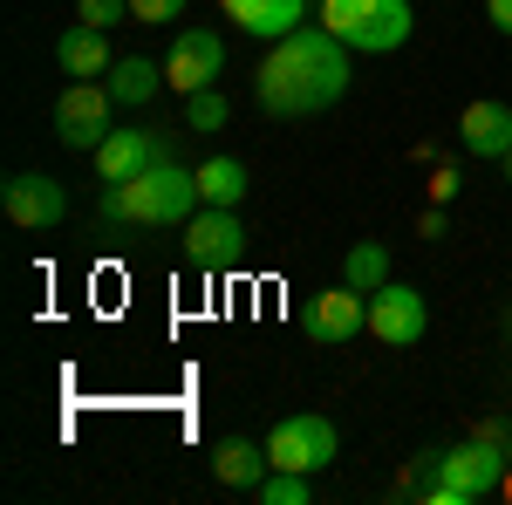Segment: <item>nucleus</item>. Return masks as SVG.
<instances>
[{
  "instance_id": "5",
  "label": "nucleus",
  "mask_w": 512,
  "mask_h": 505,
  "mask_svg": "<svg viewBox=\"0 0 512 505\" xmlns=\"http://www.w3.org/2000/svg\"><path fill=\"white\" fill-rule=\"evenodd\" d=\"M335 451H342V437H335V424H328L321 410H294V417H280V424L267 430L274 471H308V478H315L321 465H335Z\"/></svg>"
},
{
  "instance_id": "13",
  "label": "nucleus",
  "mask_w": 512,
  "mask_h": 505,
  "mask_svg": "<svg viewBox=\"0 0 512 505\" xmlns=\"http://www.w3.org/2000/svg\"><path fill=\"white\" fill-rule=\"evenodd\" d=\"M219 7H226V21L239 35L253 41H280L294 28H308V0H219Z\"/></svg>"
},
{
  "instance_id": "11",
  "label": "nucleus",
  "mask_w": 512,
  "mask_h": 505,
  "mask_svg": "<svg viewBox=\"0 0 512 505\" xmlns=\"http://www.w3.org/2000/svg\"><path fill=\"white\" fill-rule=\"evenodd\" d=\"M0 205H7V219H14L21 233H48V226H62L69 192H62L48 171H14V178L0 185Z\"/></svg>"
},
{
  "instance_id": "25",
  "label": "nucleus",
  "mask_w": 512,
  "mask_h": 505,
  "mask_svg": "<svg viewBox=\"0 0 512 505\" xmlns=\"http://www.w3.org/2000/svg\"><path fill=\"white\" fill-rule=\"evenodd\" d=\"M431 198H437V205H444V198H458V171H437V178H431Z\"/></svg>"
},
{
  "instance_id": "2",
  "label": "nucleus",
  "mask_w": 512,
  "mask_h": 505,
  "mask_svg": "<svg viewBox=\"0 0 512 505\" xmlns=\"http://www.w3.org/2000/svg\"><path fill=\"white\" fill-rule=\"evenodd\" d=\"M198 205V171H185L178 157H158L151 171L123 178V185H103V219L110 226H185Z\"/></svg>"
},
{
  "instance_id": "26",
  "label": "nucleus",
  "mask_w": 512,
  "mask_h": 505,
  "mask_svg": "<svg viewBox=\"0 0 512 505\" xmlns=\"http://www.w3.org/2000/svg\"><path fill=\"white\" fill-rule=\"evenodd\" d=\"M499 492H506V499H512V458H506V478H499Z\"/></svg>"
},
{
  "instance_id": "16",
  "label": "nucleus",
  "mask_w": 512,
  "mask_h": 505,
  "mask_svg": "<svg viewBox=\"0 0 512 505\" xmlns=\"http://www.w3.org/2000/svg\"><path fill=\"white\" fill-rule=\"evenodd\" d=\"M267 471H274V458H267V444H253V437H219V444H212V478L233 485V492H253Z\"/></svg>"
},
{
  "instance_id": "3",
  "label": "nucleus",
  "mask_w": 512,
  "mask_h": 505,
  "mask_svg": "<svg viewBox=\"0 0 512 505\" xmlns=\"http://www.w3.org/2000/svg\"><path fill=\"white\" fill-rule=\"evenodd\" d=\"M410 0H321V28L355 55H390L410 41Z\"/></svg>"
},
{
  "instance_id": "6",
  "label": "nucleus",
  "mask_w": 512,
  "mask_h": 505,
  "mask_svg": "<svg viewBox=\"0 0 512 505\" xmlns=\"http://www.w3.org/2000/svg\"><path fill=\"white\" fill-rule=\"evenodd\" d=\"M185 260L198 273H233L246 260V226H239L233 205H205L185 219Z\"/></svg>"
},
{
  "instance_id": "8",
  "label": "nucleus",
  "mask_w": 512,
  "mask_h": 505,
  "mask_svg": "<svg viewBox=\"0 0 512 505\" xmlns=\"http://www.w3.org/2000/svg\"><path fill=\"white\" fill-rule=\"evenodd\" d=\"M424 328H431V308H424V294H417V287L383 280V287L369 294V335H376L383 349H417V342H424Z\"/></svg>"
},
{
  "instance_id": "15",
  "label": "nucleus",
  "mask_w": 512,
  "mask_h": 505,
  "mask_svg": "<svg viewBox=\"0 0 512 505\" xmlns=\"http://www.w3.org/2000/svg\"><path fill=\"white\" fill-rule=\"evenodd\" d=\"M458 144H465L472 157H506L512 151V110H506V103H492V96L465 103V117H458Z\"/></svg>"
},
{
  "instance_id": "27",
  "label": "nucleus",
  "mask_w": 512,
  "mask_h": 505,
  "mask_svg": "<svg viewBox=\"0 0 512 505\" xmlns=\"http://www.w3.org/2000/svg\"><path fill=\"white\" fill-rule=\"evenodd\" d=\"M499 164H506V185H512V151H506V157H499Z\"/></svg>"
},
{
  "instance_id": "23",
  "label": "nucleus",
  "mask_w": 512,
  "mask_h": 505,
  "mask_svg": "<svg viewBox=\"0 0 512 505\" xmlns=\"http://www.w3.org/2000/svg\"><path fill=\"white\" fill-rule=\"evenodd\" d=\"M178 14H185V0H130V21H144V28H164Z\"/></svg>"
},
{
  "instance_id": "7",
  "label": "nucleus",
  "mask_w": 512,
  "mask_h": 505,
  "mask_svg": "<svg viewBox=\"0 0 512 505\" xmlns=\"http://www.w3.org/2000/svg\"><path fill=\"white\" fill-rule=\"evenodd\" d=\"M110 82H69L62 96H55V137L69 144V151H96L103 137H110Z\"/></svg>"
},
{
  "instance_id": "22",
  "label": "nucleus",
  "mask_w": 512,
  "mask_h": 505,
  "mask_svg": "<svg viewBox=\"0 0 512 505\" xmlns=\"http://www.w3.org/2000/svg\"><path fill=\"white\" fill-rule=\"evenodd\" d=\"M76 21H89V28H117V21H130V0H76Z\"/></svg>"
},
{
  "instance_id": "14",
  "label": "nucleus",
  "mask_w": 512,
  "mask_h": 505,
  "mask_svg": "<svg viewBox=\"0 0 512 505\" xmlns=\"http://www.w3.org/2000/svg\"><path fill=\"white\" fill-rule=\"evenodd\" d=\"M55 62H62V76H69V82H103L110 69H117V55H110V28L76 21L69 35L55 41Z\"/></svg>"
},
{
  "instance_id": "4",
  "label": "nucleus",
  "mask_w": 512,
  "mask_h": 505,
  "mask_svg": "<svg viewBox=\"0 0 512 505\" xmlns=\"http://www.w3.org/2000/svg\"><path fill=\"white\" fill-rule=\"evenodd\" d=\"M506 478V451L492 437H472V444H451V451H431V485H424V505H472L485 492H499Z\"/></svg>"
},
{
  "instance_id": "20",
  "label": "nucleus",
  "mask_w": 512,
  "mask_h": 505,
  "mask_svg": "<svg viewBox=\"0 0 512 505\" xmlns=\"http://www.w3.org/2000/svg\"><path fill=\"white\" fill-rule=\"evenodd\" d=\"M253 492H260V505H308L315 499V478L308 471H267Z\"/></svg>"
},
{
  "instance_id": "18",
  "label": "nucleus",
  "mask_w": 512,
  "mask_h": 505,
  "mask_svg": "<svg viewBox=\"0 0 512 505\" xmlns=\"http://www.w3.org/2000/svg\"><path fill=\"white\" fill-rule=\"evenodd\" d=\"M103 82H110V96H117V103H151L158 89H171V82H164V62L151 69V55H123Z\"/></svg>"
},
{
  "instance_id": "1",
  "label": "nucleus",
  "mask_w": 512,
  "mask_h": 505,
  "mask_svg": "<svg viewBox=\"0 0 512 505\" xmlns=\"http://www.w3.org/2000/svg\"><path fill=\"white\" fill-rule=\"evenodd\" d=\"M349 55L342 41L328 35V28H294V35H280L267 48V62H260V76H253V103L267 110V117H321V110H335L342 103V89H349Z\"/></svg>"
},
{
  "instance_id": "21",
  "label": "nucleus",
  "mask_w": 512,
  "mask_h": 505,
  "mask_svg": "<svg viewBox=\"0 0 512 505\" xmlns=\"http://www.w3.org/2000/svg\"><path fill=\"white\" fill-rule=\"evenodd\" d=\"M185 130H226V96H219V89L185 96Z\"/></svg>"
},
{
  "instance_id": "17",
  "label": "nucleus",
  "mask_w": 512,
  "mask_h": 505,
  "mask_svg": "<svg viewBox=\"0 0 512 505\" xmlns=\"http://www.w3.org/2000/svg\"><path fill=\"white\" fill-rule=\"evenodd\" d=\"M246 192H253V171H246L239 157H205V164H198V198H205V205H239Z\"/></svg>"
},
{
  "instance_id": "19",
  "label": "nucleus",
  "mask_w": 512,
  "mask_h": 505,
  "mask_svg": "<svg viewBox=\"0 0 512 505\" xmlns=\"http://www.w3.org/2000/svg\"><path fill=\"white\" fill-rule=\"evenodd\" d=\"M342 280L362 287V294H376L383 280H390V246H376V239H355L349 260H342Z\"/></svg>"
},
{
  "instance_id": "24",
  "label": "nucleus",
  "mask_w": 512,
  "mask_h": 505,
  "mask_svg": "<svg viewBox=\"0 0 512 505\" xmlns=\"http://www.w3.org/2000/svg\"><path fill=\"white\" fill-rule=\"evenodd\" d=\"M485 21H492L499 35H512V0H485Z\"/></svg>"
},
{
  "instance_id": "12",
  "label": "nucleus",
  "mask_w": 512,
  "mask_h": 505,
  "mask_svg": "<svg viewBox=\"0 0 512 505\" xmlns=\"http://www.w3.org/2000/svg\"><path fill=\"white\" fill-rule=\"evenodd\" d=\"M89 157H96V178H103V185H123V178H137V171H151L164 157V144L151 130H110Z\"/></svg>"
},
{
  "instance_id": "10",
  "label": "nucleus",
  "mask_w": 512,
  "mask_h": 505,
  "mask_svg": "<svg viewBox=\"0 0 512 505\" xmlns=\"http://www.w3.org/2000/svg\"><path fill=\"white\" fill-rule=\"evenodd\" d=\"M226 69V41L212 35V28H178L171 35V55H164V82L178 89V96H198V89H212Z\"/></svg>"
},
{
  "instance_id": "9",
  "label": "nucleus",
  "mask_w": 512,
  "mask_h": 505,
  "mask_svg": "<svg viewBox=\"0 0 512 505\" xmlns=\"http://www.w3.org/2000/svg\"><path fill=\"white\" fill-rule=\"evenodd\" d=\"M301 328L315 335L321 349H342V342H355V335H369V294L362 287H321L315 301H308V314H301Z\"/></svg>"
}]
</instances>
